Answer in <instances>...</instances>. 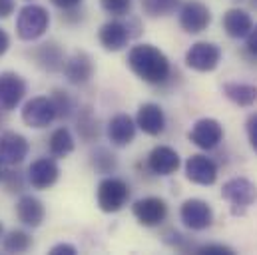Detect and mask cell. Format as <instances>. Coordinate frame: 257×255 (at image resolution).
Segmentation results:
<instances>
[{
    "mask_svg": "<svg viewBox=\"0 0 257 255\" xmlns=\"http://www.w3.org/2000/svg\"><path fill=\"white\" fill-rule=\"evenodd\" d=\"M130 70L148 84H164L172 74L168 56L154 44H136L128 52Z\"/></svg>",
    "mask_w": 257,
    "mask_h": 255,
    "instance_id": "1",
    "label": "cell"
},
{
    "mask_svg": "<svg viewBox=\"0 0 257 255\" xmlns=\"http://www.w3.org/2000/svg\"><path fill=\"white\" fill-rule=\"evenodd\" d=\"M50 26V14L44 6L40 4H26L24 8H20L18 18H16V34L18 38L32 42L38 40L40 36L46 34Z\"/></svg>",
    "mask_w": 257,
    "mask_h": 255,
    "instance_id": "2",
    "label": "cell"
},
{
    "mask_svg": "<svg viewBox=\"0 0 257 255\" xmlns=\"http://www.w3.org/2000/svg\"><path fill=\"white\" fill-rule=\"evenodd\" d=\"M96 199H98V205L104 213H116L128 203L130 186L120 178L108 176L98 184Z\"/></svg>",
    "mask_w": 257,
    "mask_h": 255,
    "instance_id": "3",
    "label": "cell"
},
{
    "mask_svg": "<svg viewBox=\"0 0 257 255\" xmlns=\"http://www.w3.org/2000/svg\"><path fill=\"white\" fill-rule=\"evenodd\" d=\"M221 197L233 207V213H241L257 201V186L247 178H231L223 184Z\"/></svg>",
    "mask_w": 257,
    "mask_h": 255,
    "instance_id": "4",
    "label": "cell"
},
{
    "mask_svg": "<svg viewBox=\"0 0 257 255\" xmlns=\"http://www.w3.org/2000/svg\"><path fill=\"white\" fill-rule=\"evenodd\" d=\"M54 120H56V110L48 96H36L28 100L22 108V122L28 128L42 130L50 126Z\"/></svg>",
    "mask_w": 257,
    "mask_h": 255,
    "instance_id": "5",
    "label": "cell"
},
{
    "mask_svg": "<svg viewBox=\"0 0 257 255\" xmlns=\"http://www.w3.org/2000/svg\"><path fill=\"white\" fill-rule=\"evenodd\" d=\"M132 213L144 227H158L168 217V203L162 197H142L132 205Z\"/></svg>",
    "mask_w": 257,
    "mask_h": 255,
    "instance_id": "6",
    "label": "cell"
},
{
    "mask_svg": "<svg viewBox=\"0 0 257 255\" xmlns=\"http://www.w3.org/2000/svg\"><path fill=\"white\" fill-rule=\"evenodd\" d=\"M180 219L184 221L186 227H190L193 231H203L213 223V209L207 201L203 199H186L180 207Z\"/></svg>",
    "mask_w": 257,
    "mask_h": 255,
    "instance_id": "7",
    "label": "cell"
},
{
    "mask_svg": "<svg viewBox=\"0 0 257 255\" xmlns=\"http://www.w3.org/2000/svg\"><path fill=\"white\" fill-rule=\"evenodd\" d=\"M221 62V48L213 42H195L186 52V64L195 72H213Z\"/></svg>",
    "mask_w": 257,
    "mask_h": 255,
    "instance_id": "8",
    "label": "cell"
},
{
    "mask_svg": "<svg viewBox=\"0 0 257 255\" xmlns=\"http://www.w3.org/2000/svg\"><path fill=\"white\" fill-rule=\"evenodd\" d=\"M211 24V10L197 0H190L180 6V26L188 34H199Z\"/></svg>",
    "mask_w": 257,
    "mask_h": 255,
    "instance_id": "9",
    "label": "cell"
},
{
    "mask_svg": "<svg viewBox=\"0 0 257 255\" xmlns=\"http://www.w3.org/2000/svg\"><path fill=\"white\" fill-rule=\"evenodd\" d=\"M188 140L199 150H213L223 140V126L213 118H201L188 132Z\"/></svg>",
    "mask_w": 257,
    "mask_h": 255,
    "instance_id": "10",
    "label": "cell"
},
{
    "mask_svg": "<svg viewBox=\"0 0 257 255\" xmlns=\"http://www.w3.org/2000/svg\"><path fill=\"white\" fill-rule=\"evenodd\" d=\"M186 178L197 186H213L217 182V164L203 154H193L186 160Z\"/></svg>",
    "mask_w": 257,
    "mask_h": 255,
    "instance_id": "11",
    "label": "cell"
},
{
    "mask_svg": "<svg viewBox=\"0 0 257 255\" xmlns=\"http://www.w3.org/2000/svg\"><path fill=\"white\" fill-rule=\"evenodd\" d=\"M130 38H132L130 24L118 20V18L108 20L98 30V40H100L102 48L108 52H120L124 46H128Z\"/></svg>",
    "mask_w": 257,
    "mask_h": 255,
    "instance_id": "12",
    "label": "cell"
},
{
    "mask_svg": "<svg viewBox=\"0 0 257 255\" xmlns=\"http://www.w3.org/2000/svg\"><path fill=\"white\" fill-rule=\"evenodd\" d=\"M60 178V168L52 158H38L28 168V182L34 190H48Z\"/></svg>",
    "mask_w": 257,
    "mask_h": 255,
    "instance_id": "13",
    "label": "cell"
},
{
    "mask_svg": "<svg viewBox=\"0 0 257 255\" xmlns=\"http://www.w3.org/2000/svg\"><path fill=\"white\" fill-rule=\"evenodd\" d=\"M28 140L16 132H2L0 134V162L8 166H18L28 156Z\"/></svg>",
    "mask_w": 257,
    "mask_h": 255,
    "instance_id": "14",
    "label": "cell"
},
{
    "mask_svg": "<svg viewBox=\"0 0 257 255\" xmlns=\"http://www.w3.org/2000/svg\"><path fill=\"white\" fill-rule=\"evenodd\" d=\"M26 96V82L16 72L0 74V106L4 110H14Z\"/></svg>",
    "mask_w": 257,
    "mask_h": 255,
    "instance_id": "15",
    "label": "cell"
},
{
    "mask_svg": "<svg viewBox=\"0 0 257 255\" xmlns=\"http://www.w3.org/2000/svg\"><path fill=\"white\" fill-rule=\"evenodd\" d=\"M62 72H64L66 80L70 84L82 86V84L90 82V78L94 76V60H92V56L88 52L78 50L70 58H66Z\"/></svg>",
    "mask_w": 257,
    "mask_h": 255,
    "instance_id": "16",
    "label": "cell"
},
{
    "mask_svg": "<svg viewBox=\"0 0 257 255\" xmlns=\"http://www.w3.org/2000/svg\"><path fill=\"white\" fill-rule=\"evenodd\" d=\"M180 154L170 146H156L148 156V168L156 176H172L180 170Z\"/></svg>",
    "mask_w": 257,
    "mask_h": 255,
    "instance_id": "17",
    "label": "cell"
},
{
    "mask_svg": "<svg viewBox=\"0 0 257 255\" xmlns=\"http://www.w3.org/2000/svg\"><path fill=\"white\" fill-rule=\"evenodd\" d=\"M136 126L148 136H160L166 130V114L162 106L154 102H146L138 108L136 114Z\"/></svg>",
    "mask_w": 257,
    "mask_h": 255,
    "instance_id": "18",
    "label": "cell"
},
{
    "mask_svg": "<svg viewBox=\"0 0 257 255\" xmlns=\"http://www.w3.org/2000/svg\"><path fill=\"white\" fill-rule=\"evenodd\" d=\"M136 130H138V126H136V120H134V118H130L128 114H116V116L108 122L106 134H108V140H110L114 146L126 148V146H130V144L134 142Z\"/></svg>",
    "mask_w": 257,
    "mask_h": 255,
    "instance_id": "19",
    "label": "cell"
},
{
    "mask_svg": "<svg viewBox=\"0 0 257 255\" xmlns=\"http://www.w3.org/2000/svg\"><path fill=\"white\" fill-rule=\"evenodd\" d=\"M16 217L28 227H40L46 217L44 203L34 195H22L16 203Z\"/></svg>",
    "mask_w": 257,
    "mask_h": 255,
    "instance_id": "20",
    "label": "cell"
},
{
    "mask_svg": "<svg viewBox=\"0 0 257 255\" xmlns=\"http://www.w3.org/2000/svg\"><path fill=\"white\" fill-rule=\"evenodd\" d=\"M221 26H223V30H225V34L229 38H237L239 40V38H245L251 32L253 20H251V16L245 10H241V8H229L223 14V18H221Z\"/></svg>",
    "mask_w": 257,
    "mask_h": 255,
    "instance_id": "21",
    "label": "cell"
},
{
    "mask_svg": "<svg viewBox=\"0 0 257 255\" xmlns=\"http://www.w3.org/2000/svg\"><path fill=\"white\" fill-rule=\"evenodd\" d=\"M36 64L46 72H60L64 68L66 54L60 44L56 42H44L32 52Z\"/></svg>",
    "mask_w": 257,
    "mask_h": 255,
    "instance_id": "22",
    "label": "cell"
},
{
    "mask_svg": "<svg viewBox=\"0 0 257 255\" xmlns=\"http://www.w3.org/2000/svg\"><path fill=\"white\" fill-rule=\"evenodd\" d=\"M223 96L235 106L249 108L257 102V86L243 82H227L223 84Z\"/></svg>",
    "mask_w": 257,
    "mask_h": 255,
    "instance_id": "23",
    "label": "cell"
},
{
    "mask_svg": "<svg viewBox=\"0 0 257 255\" xmlns=\"http://www.w3.org/2000/svg\"><path fill=\"white\" fill-rule=\"evenodd\" d=\"M74 136L68 128H58L52 132L50 140H48V150L54 158H66L74 152Z\"/></svg>",
    "mask_w": 257,
    "mask_h": 255,
    "instance_id": "24",
    "label": "cell"
},
{
    "mask_svg": "<svg viewBox=\"0 0 257 255\" xmlns=\"http://www.w3.org/2000/svg\"><path fill=\"white\" fill-rule=\"evenodd\" d=\"M30 245H32V237L22 229H12L2 239V247L8 253H24L30 249Z\"/></svg>",
    "mask_w": 257,
    "mask_h": 255,
    "instance_id": "25",
    "label": "cell"
},
{
    "mask_svg": "<svg viewBox=\"0 0 257 255\" xmlns=\"http://www.w3.org/2000/svg\"><path fill=\"white\" fill-rule=\"evenodd\" d=\"M182 0H142V10L150 18L170 16L180 8Z\"/></svg>",
    "mask_w": 257,
    "mask_h": 255,
    "instance_id": "26",
    "label": "cell"
},
{
    "mask_svg": "<svg viewBox=\"0 0 257 255\" xmlns=\"http://www.w3.org/2000/svg\"><path fill=\"white\" fill-rule=\"evenodd\" d=\"M78 134L86 140V142H94L100 136V128L98 120L92 114V108H84L78 116Z\"/></svg>",
    "mask_w": 257,
    "mask_h": 255,
    "instance_id": "27",
    "label": "cell"
},
{
    "mask_svg": "<svg viewBox=\"0 0 257 255\" xmlns=\"http://www.w3.org/2000/svg\"><path fill=\"white\" fill-rule=\"evenodd\" d=\"M92 166L100 174H112L118 168V160H116V156L110 150L96 148V152H92Z\"/></svg>",
    "mask_w": 257,
    "mask_h": 255,
    "instance_id": "28",
    "label": "cell"
},
{
    "mask_svg": "<svg viewBox=\"0 0 257 255\" xmlns=\"http://www.w3.org/2000/svg\"><path fill=\"white\" fill-rule=\"evenodd\" d=\"M50 100H52V104H54L56 118H68V116L72 114L74 104H72L68 92H64V90H54V92L50 94Z\"/></svg>",
    "mask_w": 257,
    "mask_h": 255,
    "instance_id": "29",
    "label": "cell"
},
{
    "mask_svg": "<svg viewBox=\"0 0 257 255\" xmlns=\"http://www.w3.org/2000/svg\"><path fill=\"white\" fill-rule=\"evenodd\" d=\"M100 6L110 16H126L132 12V0H100Z\"/></svg>",
    "mask_w": 257,
    "mask_h": 255,
    "instance_id": "30",
    "label": "cell"
},
{
    "mask_svg": "<svg viewBox=\"0 0 257 255\" xmlns=\"http://www.w3.org/2000/svg\"><path fill=\"white\" fill-rule=\"evenodd\" d=\"M193 253H197V255H233L235 251H233L229 245H223V243H205V245L195 247Z\"/></svg>",
    "mask_w": 257,
    "mask_h": 255,
    "instance_id": "31",
    "label": "cell"
},
{
    "mask_svg": "<svg viewBox=\"0 0 257 255\" xmlns=\"http://www.w3.org/2000/svg\"><path fill=\"white\" fill-rule=\"evenodd\" d=\"M2 182H4V188L8 191H20L22 190V176L20 172H14V170H8L2 174Z\"/></svg>",
    "mask_w": 257,
    "mask_h": 255,
    "instance_id": "32",
    "label": "cell"
},
{
    "mask_svg": "<svg viewBox=\"0 0 257 255\" xmlns=\"http://www.w3.org/2000/svg\"><path fill=\"white\" fill-rule=\"evenodd\" d=\"M245 130H247L249 146H251V150L257 154V112L247 118V122H245Z\"/></svg>",
    "mask_w": 257,
    "mask_h": 255,
    "instance_id": "33",
    "label": "cell"
},
{
    "mask_svg": "<svg viewBox=\"0 0 257 255\" xmlns=\"http://www.w3.org/2000/svg\"><path fill=\"white\" fill-rule=\"evenodd\" d=\"M245 48H247V52H249L251 56L257 58V24H253L251 32L245 36Z\"/></svg>",
    "mask_w": 257,
    "mask_h": 255,
    "instance_id": "34",
    "label": "cell"
},
{
    "mask_svg": "<svg viewBox=\"0 0 257 255\" xmlns=\"http://www.w3.org/2000/svg\"><path fill=\"white\" fill-rule=\"evenodd\" d=\"M50 253L52 255H76L78 249H76L74 245H70V243H58V245H54V247L50 249Z\"/></svg>",
    "mask_w": 257,
    "mask_h": 255,
    "instance_id": "35",
    "label": "cell"
},
{
    "mask_svg": "<svg viewBox=\"0 0 257 255\" xmlns=\"http://www.w3.org/2000/svg\"><path fill=\"white\" fill-rule=\"evenodd\" d=\"M14 8H16L14 0H0V20L8 18L14 12Z\"/></svg>",
    "mask_w": 257,
    "mask_h": 255,
    "instance_id": "36",
    "label": "cell"
},
{
    "mask_svg": "<svg viewBox=\"0 0 257 255\" xmlns=\"http://www.w3.org/2000/svg\"><path fill=\"white\" fill-rule=\"evenodd\" d=\"M8 48H10V36L6 34L4 28H0V56H4L8 52Z\"/></svg>",
    "mask_w": 257,
    "mask_h": 255,
    "instance_id": "37",
    "label": "cell"
},
{
    "mask_svg": "<svg viewBox=\"0 0 257 255\" xmlns=\"http://www.w3.org/2000/svg\"><path fill=\"white\" fill-rule=\"evenodd\" d=\"M54 6H58V8H62V10H72V8H76L82 0H50Z\"/></svg>",
    "mask_w": 257,
    "mask_h": 255,
    "instance_id": "38",
    "label": "cell"
},
{
    "mask_svg": "<svg viewBox=\"0 0 257 255\" xmlns=\"http://www.w3.org/2000/svg\"><path fill=\"white\" fill-rule=\"evenodd\" d=\"M249 6H251L253 10H257V0H249Z\"/></svg>",
    "mask_w": 257,
    "mask_h": 255,
    "instance_id": "39",
    "label": "cell"
},
{
    "mask_svg": "<svg viewBox=\"0 0 257 255\" xmlns=\"http://www.w3.org/2000/svg\"><path fill=\"white\" fill-rule=\"evenodd\" d=\"M2 174H4V170H2V162H0V180H2Z\"/></svg>",
    "mask_w": 257,
    "mask_h": 255,
    "instance_id": "40",
    "label": "cell"
},
{
    "mask_svg": "<svg viewBox=\"0 0 257 255\" xmlns=\"http://www.w3.org/2000/svg\"><path fill=\"white\" fill-rule=\"evenodd\" d=\"M2 231H4V229H2V223H0V237H2Z\"/></svg>",
    "mask_w": 257,
    "mask_h": 255,
    "instance_id": "41",
    "label": "cell"
}]
</instances>
